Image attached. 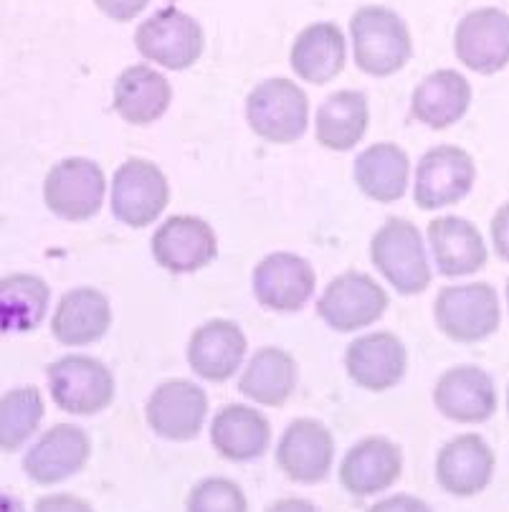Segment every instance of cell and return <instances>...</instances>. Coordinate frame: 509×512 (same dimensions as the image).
<instances>
[{"instance_id":"cell-21","label":"cell","mask_w":509,"mask_h":512,"mask_svg":"<svg viewBox=\"0 0 509 512\" xmlns=\"http://www.w3.org/2000/svg\"><path fill=\"white\" fill-rule=\"evenodd\" d=\"M246 335L236 322L211 320L193 330L188 340V363L203 381L223 383L236 376L246 358Z\"/></svg>"},{"instance_id":"cell-20","label":"cell","mask_w":509,"mask_h":512,"mask_svg":"<svg viewBox=\"0 0 509 512\" xmlns=\"http://www.w3.org/2000/svg\"><path fill=\"white\" fill-rule=\"evenodd\" d=\"M494 477V452L479 434L454 436L436 457V480L449 495L474 497Z\"/></svg>"},{"instance_id":"cell-15","label":"cell","mask_w":509,"mask_h":512,"mask_svg":"<svg viewBox=\"0 0 509 512\" xmlns=\"http://www.w3.org/2000/svg\"><path fill=\"white\" fill-rule=\"evenodd\" d=\"M317 277L307 259L292 251L264 256L254 267V295L274 312H299L315 295Z\"/></svg>"},{"instance_id":"cell-2","label":"cell","mask_w":509,"mask_h":512,"mask_svg":"<svg viewBox=\"0 0 509 512\" xmlns=\"http://www.w3.org/2000/svg\"><path fill=\"white\" fill-rule=\"evenodd\" d=\"M370 259L401 295H421L431 284V267L423 249V236L408 218L390 216L375 231L370 241Z\"/></svg>"},{"instance_id":"cell-34","label":"cell","mask_w":509,"mask_h":512,"mask_svg":"<svg viewBox=\"0 0 509 512\" xmlns=\"http://www.w3.org/2000/svg\"><path fill=\"white\" fill-rule=\"evenodd\" d=\"M94 6H97L99 13H104L112 21H135L147 6H150V0H94Z\"/></svg>"},{"instance_id":"cell-40","label":"cell","mask_w":509,"mask_h":512,"mask_svg":"<svg viewBox=\"0 0 509 512\" xmlns=\"http://www.w3.org/2000/svg\"><path fill=\"white\" fill-rule=\"evenodd\" d=\"M507 411H509V386H507Z\"/></svg>"},{"instance_id":"cell-4","label":"cell","mask_w":509,"mask_h":512,"mask_svg":"<svg viewBox=\"0 0 509 512\" xmlns=\"http://www.w3.org/2000/svg\"><path fill=\"white\" fill-rule=\"evenodd\" d=\"M436 325L454 343H479L492 338L502 322L497 289L487 282L444 287L434 302Z\"/></svg>"},{"instance_id":"cell-36","label":"cell","mask_w":509,"mask_h":512,"mask_svg":"<svg viewBox=\"0 0 509 512\" xmlns=\"http://www.w3.org/2000/svg\"><path fill=\"white\" fill-rule=\"evenodd\" d=\"M492 244L499 259L509 262V201L492 218Z\"/></svg>"},{"instance_id":"cell-7","label":"cell","mask_w":509,"mask_h":512,"mask_svg":"<svg viewBox=\"0 0 509 512\" xmlns=\"http://www.w3.org/2000/svg\"><path fill=\"white\" fill-rule=\"evenodd\" d=\"M170 203V186L152 160L130 158L112 178V213L132 229L155 224Z\"/></svg>"},{"instance_id":"cell-22","label":"cell","mask_w":509,"mask_h":512,"mask_svg":"<svg viewBox=\"0 0 509 512\" xmlns=\"http://www.w3.org/2000/svg\"><path fill=\"white\" fill-rule=\"evenodd\" d=\"M428 241L441 277H469L487 264V246L472 221L441 216L428 224Z\"/></svg>"},{"instance_id":"cell-13","label":"cell","mask_w":509,"mask_h":512,"mask_svg":"<svg viewBox=\"0 0 509 512\" xmlns=\"http://www.w3.org/2000/svg\"><path fill=\"white\" fill-rule=\"evenodd\" d=\"M152 256L170 274H193L218 254V236L198 216H170L152 236Z\"/></svg>"},{"instance_id":"cell-31","label":"cell","mask_w":509,"mask_h":512,"mask_svg":"<svg viewBox=\"0 0 509 512\" xmlns=\"http://www.w3.org/2000/svg\"><path fill=\"white\" fill-rule=\"evenodd\" d=\"M51 287L33 274H8L0 279V322L6 333H28L49 312Z\"/></svg>"},{"instance_id":"cell-17","label":"cell","mask_w":509,"mask_h":512,"mask_svg":"<svg viewBox=\"0 0 509 512\" xmlns=\"http://www.w3.org/2000/svg\"><path fill=\"white\" fill-rule=\"evenodd\" d=\"M434 404L454 424H484L497 411V388L479 365H454L436 383Z\"/></svg>"},{"instance_id":"cell-12","label":"cell","mask_w":509,"mask_h":512,"mask_svg":"<svg viewBox=\"0 0 509 512\" xmlns=\"http://www.w3.org/2000/svg\"><path fill=\"white\" fill-rule=\"evenodd\" d=\"M456 59L466 69L492 77L509 64V13L502 8H477L466 13L454 33Z\"/></svg>"},{"instance_id":"cell-1","label":"cell","mask_w":509,"mask_h":512,"mask_svg":"<svg viewBox=\"0 0 509 512\" xmlns=\"http://www.w3.org/2000/svg\"><path fill=\"white\" fill-rule=\"evenodd\" d=\"M355 64L368 77H390L413 54L411 31L398 13L383 6H363L350 18Z\"/></svg>"},{"instance_id":"cell-8","label":"cell","mask_w":509,"mask_h":512,"mask_svg":"<svg viewBox=\"0 0 509 512\" xmlns=\"http://www.w3.org/2000/svg\"><path fill=\"white\" fill-rule=\"evenodd\" d=\"M474 180H477V165L472 155L456 145H436L418 160L413 201L421 211L454 206L472 193Z\"/></svg>"},{"instance_id":"cell-10","label":"cell","mask_w":509,"mask_h":512,"mask_svg":"<svg viewBox=\"0 0 509 512\" xmlns=\"http://www.w3.org/2000/svg\"><path fill=\"white\" fill-rule=\"evenodd\" d=\"M107 193L102 168L89 158H66L49 170L44 201L64 221H87L97 216Z\"/></svg>"},{"instance_id":"cell-29","label":"cell","mask_w":509,"mask_h":512,"mask_svg":"<svg viewBox=\"0 0 509 512\" xmlns=\"http://www.w3.org/2000/svg\"><path fill=\"white\" fill-rule=\"evenodd\" d=\"M297 381L299 368L292 353L277 345H266L256 350L254 358L246 365L244 376L239 378V391L256 404L279 409L294 396Z\"/></svg>"},{"instance_id":"cell-41","label":"cell","mask_w":509,"mask_h":512,"mask_svg":"<svg viewBox=\"0 0 509 512\" xmlns=\"http://www.w3.org/2000/svg\"><path fill=\"white\" fill-rule=\"evenodd\" d=\"M507 307H509V282H507Z\"/></svg>"},{"instance_id":"cell-32","label":"cell","mask_w":509,"mask_h":512,"mask_svg":"<svg viewBox=\"0 0 509 512\" xmlns=\"http://www.w3.org/2000/svg\"><path fill=\"white\" fill-rule=\"evenodd\" d=\"M44 396L36 386L11 388L0 398V447L13 454L36 434L44 419Z\"/></svg>"},{"instance_id":"cell-16","label":"cell","mask_w":509,"mask_h":512,"mask_svg":"<svg viewBox=\"0 0 509 512\" xmlns=\"http://www.w3.org/2000/svg\"><path fill=\"white\" fill-rule=\"evenodd\" d=\"M92 457V439L76 424H56L23 457V472L36 485H56L82 472Z\"/></svg>"},{"instance_id":"cell-39","label":"cell","mask_w":509,"mask_h":512,"mask_svg":"<svg viewBox=\"0 0 509 512\" xmlns=\"http://www.w3.org/2000/svg\"><path fill=\"white\" fill-rule=\"evenodd\" d=\"M3 512H23L21 500L11 495H3Z\"/></svg>"},{"instance_id":"cell-35","label":"cell","mask_w":509,"mask_h":512,"mask_svg":"<svg viewBox=\"0 0 509 512\" xmlns=\"http://www.w3.org/2000/svg\"><path fill=\"white\" fill-rule=\"evenodd\" d=\"M36 512H97L87 500L59 492V495H44L36 500Z\"/></svg>"},{"instance_id":"cell-27","label":"cell","mask_w":509,"mask_h":512,"mask_svg":"<svg viewBox=\"0 0 509 512\" xmlns=\"http://www.w3.org/2000/svg\"><path fill=\"white\" fill-rule=\"evenodd\" d=\"M345 56V33L337 23L322 21L309 23L299 31L289 61L299 79L309 84H327L345 69Z\"/></svg>"},{"instance_id":"cell-6","label":"cell","mask_w":509,"mask_h":512,"mask_svg":"<svg viewBox=\"0 0 509 512\" xmlns=\"http://www.w3.org/2000/svg\"><path fill=\"white\" fill-rule=\"evenodd\" d=\"M135 49L163 69H190L203 54V28L188 13L163 8L137 26Z\"/></svg>"},{"instance_id":"cell-14","label":"cell","mask_w":509,"mask_h":512,"mask_svg":"<svg viewBox=\"0 0 509 512\" xmlns=\"http://www.w3.org/2000/svg\"><path fill=\"white\" fill-rule=\"evenodd\" d=\"M335 459V439L317 419H294L277 447V464L284 477L297 485L325 482Z\"/></svg>"},{"instance_id":"cell-24","label":"cell","mask_w":509,"mask_h":512,"mask_svg":"<svg viewBox=\"0 0 509 512\" xmlns=\"http://www.w3.org/2000/svg\"><path fill=\"white\" fill-rule=\"evenodd\" d=\"M173 87L158 69L132 64L114 82V112L130 125H152L170 109Z\"/></svg>"},{"instance_id":"cell-26","label":"cell","mask_w":509,"mask_h":512,"mask_svg":"<svg viewBox=\"0 0 509 512\" xmlns=\"http://www.w3.org/2000/svg\"><path fill=\"white\" fill-rule=\"evenodd\" d=\"M472 104V84L454 69H439L416 84L411 115L431 130H446L466 115Z\"/></svg>"},{"instance_id":"cell-25","label":"cell","mask_w":509,"mask_h":512,"mask_svg":"<svg viewBox=\"0 0 509 512\" xmlns=\"http://www.w3.org/2000/svg\"><path fill=\"white\" fill-rule=\"evenodd\" d=\"M271 424L259 409L228 404L213 416L211 444L228 462H251L269 449Z\"/></svg>"},{"instance_id":"cell-5","label":"cell","mask_w":509,"mask_h":512,"mask_svg":"<svg viewBox=\"0 0 509 512\" xmlns=\"http://www.w3.org/2000/svg\"><path fill=\"white\" fill-rule=\"evenodd\" d=\"M54 404L71 416H94L114 401V376L89 355H64L46 368Z\"/></svg>"},{"instance_id":"cell-3","label":"cell","mask_w":509,"mask_h":512,"mask_svg":"<svg viewBox=\"0 0 509 512\" xmlns=\"http://www.w3.org/2000/svg\"><path fill=\"white\" fill-rule=\"evenodd\" d=\"M246 120L261 140L289 145L307 132L309 99L292 79H264L246 97Z\"/></svg>"},{"instance_id":"cell-38","label":"cell","mask_w":509,"mask_h":512,"mask_svg":"<svg viewBox=\"0 0 509 512\" xmlns=\"http://www.w3.org/2000/svg\"><path fill=\"white\" fill-rule=\"evenodd\" d=\"M266 512H320L315 502L304 500V497H284L277 500L274 505L266 507Z\"/></svg>"},{"instance_id":"cell-19","label":"cell","mask_w":509,"mask_h":512,"mask_svg":"<svg viewBox=\"0 0 509 512\" xmlns=\"http://www.w3.org/2000/svg\"><path fill=\"white\" fill-rule=\"evenodd\" d=\"M403 452L385 436L360 439L340 464V485L352 497H373L401 480Z\"/></svg>"},{"instance_id":"cell-28","label":"cell","mask_w":509,"mask_h":512,"mask_svg":"<svg viewBox=\"0 0 509 512\" xmlns=\"http://www.w3.org/2000/svg\"><path fill=\"white\" fill-rule=\"evenodd\" d=\"M411 160L396 142H375L355 158V183L378 203H396L406 196Z\"/></svg>"},{"instance_id":"cell-33","label":"cell","mask_w":509,"mask_h":512,"mask_svg":"<svg viewBox=\"0 0 509 512\" xmlns=\"http://www.w3.org/2000/svg\"><path fill=\"white\" fill-rule=\"evenodd\" d=\"M185 512H249V500L233 480L206 477L188 492Z\"/></svg>"},{"instance_id":"cell-18","label":"cell","mask_w":509,"mask_h":512,"mask_svg":"<svg viewBox=\"0 0 509 512\" xmlns=\"http://www.w3.org/2000/svg\"><path fill=\"white\" fill-rule=\"evenodd\" d=\"M408 368L406 345L393 333L355 338L345 350V371L365 391H390L403 381Z\"/></svg>"},{"instance_id":"cell-9","label":"cell","mask_w":509,"mask_h":512,"mask_svg":"<svg viewBox=\"0 0 509 512\" xmlns=\"http://www.w3.org/2000/svg\"><path fill=\"white\" fill-rule=\"evenodd\" d=\"M388 292L363 272H345L332 279L317 300V315L337 333H358L388 310Z\"/></svg>"},{"instance_id":"cell-11","label":"cell","mask_w":509,"mask_h":512,"mask_svg":"<svg viewBox=\"0 0 509 512\" xmlns=\"http://www.w3.org/2000/svg\"><path fill=\"white\" fill-rule=\"evenodd\" d=\"M150 429L168 442H190L201 434L208 416V396L198 383L173 378L150 393L145 406Z\"/></svg>"},{"instance_id":"cell-30","label":"cell","mask_w":509,"mask_h":512,"mask_svg":"<svg viewBox=\"0 0 509 512\" xmlns=\"http://www.w3.org/2000/svg\"><path fill=\"white\" fill-rule=\"evenodd\" d=\"M370 122L368 97L355 89L330 94L317 109V142L332 153H347L365 137Z\"/></svg>"},{"instance_id":"cell-37","label":"cell","mask_w":509,"mask_h":512,"mask_svg":"<svg viewBox=\"0 0 509 512\" xmlns=\"http://www.w3.org/2000/svg\"><path fill=\"white\" fill-rule=\"evenodd\" d=\"M368 512H434L421 497L413 495H393L385 500L375 502Z\"/></svg>"},{"instance_id":"cell-23","label":"cell","mask_w":509,"mask_h":512,"mask_svg":"<svg viewBox=\"0 0 509 512\" xmlns=\"http://www.w3.org/2000/svg\"><path fill=\"white\" fill-rule=\"evenodd\" d=\"M112 327V307L107 297L94 287L69 289L51 317V333L61 345H92Z\"/></svg>"}]
</instances>
